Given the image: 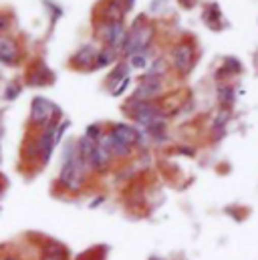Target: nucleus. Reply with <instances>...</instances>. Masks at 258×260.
Masks as SVG:
<instances>
[{
  "label": "nucleus",
  "mask_w": 258,
  "mask_h": 260,
  "mask_svg": "<svg viewBox=\"0 0 258 260\" xmlns=\"http://www.w3.org/2000/svg\"><path fill=\"white\" fill-rule=\"evenodd\" d=\"M85 172H87V164L79 157L77 147L69 143L67 151L63 155V170H61V184L69 192H77L81 190L83 182H85Z\"/></svg>",
  "instance_id": "obj_1"
},
{
  "label": "nucleus",
  "mask_w": 258,
  "mask_h": 260,
  "mask_svg": "<svg viewBox=\"0 0 258 260\" xmlns=\"http://www.w3.org/2000/svg\"><path fill=\"white\" fill-rule=\"evenodd\" d=\"M153 32H155L153 30V24H149V22H135L131 26V30L127 32V37H125V43H123L121 53L127 59L133 57V55H137V53H143L151 45Z\"/></svg>",
  "instance_id": "obj_2"
},
{
  "label": "nucleus",
  "mask_w": 258,
  "mask_h": 260,
  "mask_svg": "<svg viewBox=\"0 0 258 260\" xmlns=\"http://www.w3.org/2000/svg\"><path fill=\"white\" fill-rule=\"evenodd\" d=\"M127 109L131 111L133 119L143 125V127H149L151 123L155 121H164V109L151 101H137V99H131L127 103Z\"/></svg>",
  "instance_id": "obj_3"
},
{
  "label": "nucleus",
  "mask_w": 258,
  "mask_h": 260,
  "mask_svg": "<svg viewBox=\"0 0 258 260\" xmlns=\"http://www.w3.org/2000/svg\"><path fill=\"white\" fill-rule=\"evenodd\" d=\"M59 113H61V109L53 101H49L45 97H35L33 103H30V119H33L35 125L47 127V125L55 123Z\"/></svg>",
  "instance_id": "obj_4"
},
{
  "label": "nucleus",
  "mask_w": 258,
  "mask_h": 260,
  "mask_svg": "<svg viewBox=\"0 0 258 260\" xmlns=\"http://www.w3.org/2000/svg\"><path fill=\"white\" fill-rule=\"evenodd\" d=\"M97 32L105 41V47H111L115 51L123 49V43H125V37H127L123 22H101Z\"/></svg>",
  "instance_id": "obj_5"
},
{
  "label": "nucleus",
  "mask_w": 258,
  "mask_h": 260,
  "mask_svg": "<svg viewBox=\"0 0 258 260\" xmlns=\"http://www.w3.org/2000/svg\"><path fill=\"white\" fill-rule=\"evenodd\" d=\"M55 133H57V125L51 123L47 125L45 131L41 133L39 137V143H37V151H39V157H41V164H47L53 155V149L57 145V139H55Z\"/></svg>",
  "instance_id": "obj_6"
},
{
  "label": "nucleus",
  "mask_w": 258,
  "mask_h": 260,
  "mask_svg": "<svg viewBox=\"0 0 258 260\" xmlns=\"http://www.w3.org/2000/svg\"><path fill=\"white\" fill-rule=\"evenodd\" d=\"M172 57H174V65H176V69H178L180 73H184V75H188V73H190V69H192V63H194V49H192V45H188V43H182V45H178V47L174 49Z\"/></svg>",
  "instance_id": "obj_7"
},
{
  "label": "nucleus",
  "mask_w": 258,
  "mask_h": 260,
  "mask_svg": "<svg viewBox=\"0 0 258 260\" xmlns=\"http://www.w3.org/2000/svg\"><path fill=\"white\" fill-rule=\"evenodd\" d=\"M162 79H141V85H137L133 99L137 101H151L162 93Z\"/></svg>",
  "instance_id": "obj_8"
},
{
  "label": "nucleus",
  "mask_w": 258,
  "mask_h": 260,
  "mask_svg": "<svg viewBox=\"0 0 258 260\" xmlns=\"http://www.w3.org/2000/svg\"><path fill=\"white\" fill-rule=\"evenodd\" d=\"M18 55H20V49H18L16 41L6 35H0V63L14 65L18 61Z\"/></svg>",
  "instance_id": "obj_9"
},
{
  "label": "nucleus",
  "mask_w": 258,
  "mask_h": 260,
  "mask_svg": "<svg viewBox=\"0 0 258 260\" xmlns=\"http://www.w3.org/2000/svg\"><path fill=\"white\" fill-rule=\"evenodd\" d=\"M97 55H99L97 47H93V45H85V47H81V49L73 55L71 63H73L75 67H81V69H93L95 61H97Z\"/></svg>",
  "instance_id": "obj_10"
},
{
  "label": "nucleus",
  "mask_w": 258,
  "mask_h": 260,
  "mask_svg": "<svg viewBox=\"0 0 258 260\" xmlns=\"http://www.w3.org/2000/svg\"><path fill=\"white\" fill-rule=\"evenodd\" d=\"M109 133H111L113 137H117L119 141H123L129 147H133V145L139 141V135H141L139 131L135 129L133 125H129V123H115Z\"/></svg>",
  "instance_id": "obj_11"
},
{
  "label": "nucleus",
  "mask_w": 258,
  "mask_h": 260,
  "mask_svg": "<svg viewBox=\"0 0 258 260\" xmlns=\"http://www.w3.org/2000/svg\"><path fill=\"white\" fill-rule=\"evenodd\" d=\"M123 12H125V6L121 0H111L109 4H105L103 12H101V22H121L123 18Z\"/></svg>",
  "instance_id": "obj_12"
},
{
  "label": "nucleus",
  "mask_w": 258,
  "mask_h": 260,
  "mask_svg": "<svg viewBox=\"0 0 258 260\" xmlns=\"http://www.w3.org/2000/svg\"><path fill=\"white\" fill-rule=\"evenodd\" d=\"M43 252H45V260H67V248L55 240L45 242Z\"/></svg>",
  "instance_id": "obj_13"
},
{
  "label": "nucleus",
  "mask_w": 258,
  "mask_h": 260,
  "mask_svg": "<svg viewBox=\"0 0 258 260\" xmlns=\"http://www.w3.org/2000/svg\"><path fill=\"white\" fill-rule=\"evenodd\" d=\"M49 77H51V73H49V69L45 67V63H39V69H33V71H30L28 83H30L33 87H43V85H47Z\"/></svg>",
  "instance_id": "obj_14"
},
{
  "label": "nucleus",
  "mask_w": 258,
  "mask_h": 260,
  "mask_svg": "<svg viewBox=\"0 0 258 260\" xmlns=\"http://www.w3.org/2000/svg\"><path fill=\"white\" fill-rule=\"evenodd\" d=\"M117 53H119V51H115V49H111V47L101 49L99 55H97V61H95L93 69H103V67L111 65V63L117 59Z\"/></svg>",
  "instance_id": "obj_15"
},
{
  "label": "nucleus",
  "mask_w": 258,
  "mask_h": 260,
  "mask_svg": "<svg viewBox=\"0 0 258 260\" xmlns=\"http://www.w3.org/2000/svg\"><path fill=\"white\" fill-rule=\"evenodd\" d=\"M164 73H166V61L157 59V61H153V65L149 67V71H145L143 79H162Z\"/></svg>",
  "instance_id": "obj_16"
},
{
  "label": "nucleus",
  "mask_w": 258,
  "mask_h": 260,
  "mask_svg": "<svg viewBox=\"0 0 258 260\" xmlns=\"http://www.w3.org/2000/svg\"><path fill=\"white\" fill-rule=\"evenodd\" d=\"M218 97H220V101H222L224 105H230V103L234 101V89L228 87V85H220V87H218Z\"/></svg>",
  "instance_id": "obj_17"
},
{
  "label": "nucleus",
  "mask_w": 258,
  "mask_h": 260,
  "mask_svg": "<svg viewBox=\"0 0 258 260\" xmlns=\"http://www.w3.org/2000/svg\"><path fill=\"white\" fill-rule=\"evenodd\" d=\"M129 65L135 67V69H145V67H147V55H145V51H143V53H137V55H133V57H129Z\"/></svg>",
  "instance_id": "obj_18"
},
{
  "label": "nucleus",
  "mask_w": 258,
  "mask_h": 260,
  "mask_svg": "<svg viewBox=\"0 0 258 260\" xmlns=\"http://www.w3.org/2000/svg\"><path fill=\"white\" fill-rule=\"evenodd\" d=\"M85 135L97 143V141L101 139V135H103V133H101V127H99V125H89V127H87V131H85Z\"/></svg>",
  "instance_id": "obj_19"
},
{
  "label": "nucleus",
  "mask_w": 258,
  "mask_h": 260,
  "mask_svg": "<svg viewBox=\"0 0 258 260\" xmlns=\"http://www.w3.org/2000/svg\"><path fill=\"white\" fill-rule=\"evenodd\" d=\"M18 93H20V85L18 83H10L8 89H6V99L12 101L14 97H18Z\"/></svg>",
  "instance_id": "obj_20"
},
{
  "label": "nucleus",
  "mask_w": 258,
  "mask_h": 260,
  "mask_svg": "<svg viewBox=\"0 0 258 260\" xmlns=\"http://www.w3.org/2000/svg\"><path fill=\"white\" fill-rule=\"evenodd\" d=\"M131 83V79L129 77H125V79H121V83H119V87H115L113 89V95H121L125 89H127V85Z\"/></svg>",
  "instance_id": "obj_21"
},
{
  "label": "nucleus",
  "mask_w": 258,
  "mask_h": 260,
  "mask_svg": "<svg viewBox=\"0 0 258 260\" xmlns=\"http://www.w3.org/2000/svg\"><path fill=\"white\" fill-rule=\"evenodd\" d=\"M6 26H8V18L4 14H0V30H4Z\"/></svg>",
  "instance_id": "obj_22"
},
{
  "label": "nucleus",
  "mask_w": 258,
  "mask_h": 260,
  "mask_svg": "<svg viewBox=\"0 0 258 260\" xmlns=\"http://www.w3.org/2000/svg\"><path fill=\"white\" fill-rule=\"evenodd\" d=\"M101 202H103V198H97V200H93V202H91V208H95V206H99Z\"/></svg>",
  "instance_id": "obj_23"
}]
</instances>
